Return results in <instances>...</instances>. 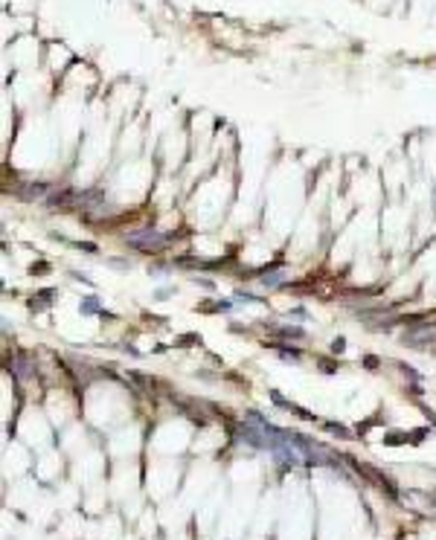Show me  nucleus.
<instances>
[{"mask_svg": "<svg viewBox=\"0 0 436 540\" xmlns=\"http://www.w3.org/2000/svg\"><path fill=\"white\" fill-rule=\"evenodd\" d=\"M279 279H282V273H273V276H265V279H262V282H265V285H276V282H279Z\"/></svg>", "mask_w": 436, "mask_h": 540, "instance_id": "1", "label": "nucleus"}]
</instances>
